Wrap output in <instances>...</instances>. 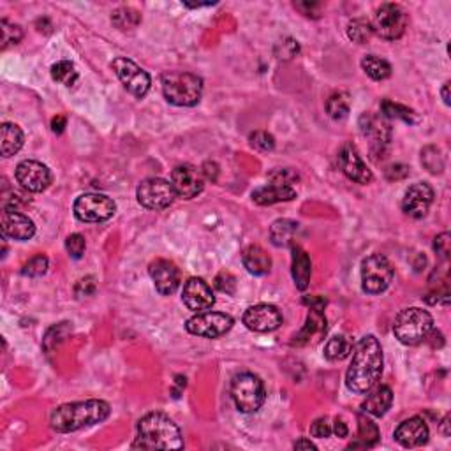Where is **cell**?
<instances>
[{"instance_id":"cell-1","label":"cell","mask_w":451,"mask_h":451,"mask_svg":"<svg viewBox=\"0 0 451 451\" xmlns=\"http://www.w3.org/2000/svg\"><path fill=\"white\" fill-rule=\"evenodd\" d=\"M383 347L374 335H367L356 344L349 368L346 372V386L353 393L364 395L379 383L383 374Z\"/></svg>"},{"instance_id":"cell-2","label":"cell","mask_w":451,"mask_h":451,"mask_svg":"<svg viewBox=\"0 0 451 451\" xmlns=\"http://www.w3.org/2000/svg\"><path fill=\"white\" fill-rule=\"evenodd\" d=\"M138 450H182V432L164 413H149L138 421L136 441Z\"/></svg>"},{"instance_id":"cell-3","label":"cell","mask_w":451,"mask_h":451,"mask_svg":"<svg viewBox=\"0 0 451 451\" xmlns=\"http://www.w3.org/2000/svg\"><path fill=\"white\" fill-rule=\"evenodd\" d=\"M112 413L108 402L105 400H85V402H73V404L58 405L50 414V427L55 432L68 434V432H76L80 428L92 427L106 418Z\"/></svg>"},{"instance_id":"cell-4","label":"cell","mask_w":451,"mask_h":451,"mask_svg":"<svg viewBox=\"0 0 451 451\" xmlns=\"http://www.w3.org/2000/svg\"><path fill=\"white\" fill-rule=\"evenodd\" d=\"M162 94L166 101L182 108L196 106L203 94V80L198 75L184 71L166 73L162 76Z\"/></svg>"},{"instance_id":"cell-5","label":"cell","mask_w":451,"mask_h":451,"mask_svg":"<svg viewBox=\"0 0 451 451\" xmlns=\"http://www.w3.org/2000/svg\"><path fill=\"white\" fill-rule=\"evenodd\" d=\"M432 330H434V319L427 310L420 307H409L395 317L393 334L404 346H416L423 342Z\"/></svg>"},{"instance_id":"cell-6","label":"cell","mask_w":451,"mask_h":451,"mask_svg":"<svg viewBox=\"0 0 451 451\" xmlns=\"http://www.w3.org/2000/svg\"><path fill=\"white\" fill-rule=\"evenodd\" d=\"M231 398L240 413H256L263 408L266 391L263 381L250 372H242L231 381Z\"/></svg>"},{"instance_id":"cell-7","label":"cell","mask_w":451,"mask_h":451,"mask_svg":"<svg viewBox=\"0 0 451 451\" xmlns=\"http://www.w3.org/2000/svg\"><path fill=\"white\" fill-rule=\"evenodd\" d=\"M393 280V268L383 254H371L361 263V290L368 295H381Z\"/></svg>"},{"instance_id":"cell-8","label":"cell","mask_w":451,"mask_h":451,"mask_svg":"<svg viewBox=\"0 0 451 451\" xmlns=\"http://www.w3.org/2000/svg\"><path fill=\"white\" fill-rule=\"evenodd\" d=\"M408 13L404 7L398 4H383L377 7L374 20H372V31L376 32L379 38L386 41H397L404 36L405 28H408Z\"/></svg>"},{"instance_id":"cell-9","label":"cell","mask_w":451,"mask_h":451,"mask_svg":"<svg viewBox=\"0 0 451 451\" xmlns=\"http://www.w3.org/2000/svg\"><path fill=\"white\" fill-rule=\"evenodd\" d=\"M117 212V205L110 196L99 192L81 194L75 201V216L81 223H106Z\"/></svg>"},{"instance_id":"cell-10","label":"cell","mask_w":451,"mask_h":451,"mask_svg":"<svg viewBox=\"0 0 451 451\" xmlns=\"http://www.w3.org/2000/svg\"><path fill=\"white\" fill-rule=\"evenodd\" d=\"M358 125H360V132L364 134V138H367L371 143L372 157L376 161H379V157L383 159L391 142V127L388 118H384L383 115L364 113Z\"/></svg>"},{"instance_id":"cell-11","label":"cell","mask_w":451,"mask_h":451,"mask_svg":"<svg viewBox=\"0 0 451 451\" xmlns=\"http://www.w3.org/2000/svg\"><path fill=\"white\" fill-rule=\"evenodd\" d=\"M138 203L147 210H164L173 205L176 198V192L173 189V184L164 179H147L143 180L136 191Z\"/></svg>"},{"instance_id":"cell-12","label":"cell","mask_w":451,"mask_h":451,"mask_svg":"<svg viewBox=\"0 0 451 451\" xmlns=\"http://www.w3.org/2000/svg\"><path fill=\"white\" fill-rule=\"evenodd\" d=\"M233 324H235V321L229 314L206 310V312H198L191 319H187L186 330L196 337L219 339L231 330Z\"/></svg>"},{"instance_id":"cell-13","label":"cell","mask_w":451,"mask_h":451,"mask_svg":"<svg viewBox=\"0 0 451 451\" xmlns=\"http://www.w3.org/2000/svg\"><path fill=\"white\" fill-rule=\"evenodd\" d=\"M112 69L115 75L118 76V80L122 81V85L127 88L129 94H132L138 99L145 97L149 94L152 83L150 76L138 64H134V62L125 57H118L112 62Z\"/></svg>"},{"instance_id":"cell-14","label":"cell","mask_w":451,"mask_h":451,"mask_svg":"<svg viewBox=\"0 0 451 451\" xmlns=\"http://www.w3.org/2000/svg\"><path fill=\"white\" fill-rule=\"evenodd\" d=\"M16 180L25 192H43L50 187L51 171L43 162L27 159L16 166Z\"/></svg>"},{"instance_id":"cell-15","label":"cell","mask_w":451,"mask_h":451,"mask_svg":"<svg viewBox=\"0 0 451 451\" xmlns=\"http://www.w3.org/2000/svg\"><path fill=\"white\" fill-rule=\"evenodd\" d=\"M243 324L249 330L260 331V334L275 331L282 324V312L270 303L253 305L243 312Z\"/></svg>"},{"instance_id":"cell-16","label":"cell","mask_w":451,"mask_h":451,"mask_svg":"<svg viewBox=\"0 0 451 451\" xmlns=\"http://www.w3.org/2000/svg\"><path fill=\"white\" fill-rule=\"evenodd\" d=\"M339 166L347 179L356 184H361V186H367L374 179V175L367 168L360 152H358L353 143H344L342 145V149L339 152Z\"/></svg>"},{"instance_id":"cell-17","label":"cell","mask_w":451,"mask_h":451,"mask_svg":"<svg viewBox=\"0 0 451 451\" xmlns=\"http://www.w3.org/2000/svg\"><path fill=\"white\" fill-rule=\"evenodd\" d=\"M171 184L179 198L192 199L203 192L205 176H203L201 169L194 168V166L180 164L173 169Z\"/></svg>"},{"instance_id":"cell-18","label":"cell","mask_w":451,"mask_h":451,"mask_svg":"<svg viewBox=\"0 0 451 451\" xmlns=\"http://www.w3.org/2000/svg\"><path fill=\"white\" fill-rule=\"evenodd\" d=\"M434 203V189L427 182H416L409 186L402 198V210L413 219H423Z\"/></svg>"},{"instance_id":"cell-19","label":"cell","mask_w":451,"mask_h":451,"mask_svg":"<svg viewBox=\"0 0 451 451\" xmlns=\"http://www.w3.org/2000/svg\"><path fill=\"white\" fill-rule=\"evenodd\" d=\"M182 300L189 310L198 314L212 309L213 303H216V297L212 293V287L205 280L199 279V277H192L184 284Z\"/></svg>"},{"instance_id":"cell-20","label":"cell","mask_w":451,"mask_h":451,"mask_svg":"<svg viewBox=\"0 0 451 451\" xmlns=\"http://www.w3.org/2000/svg\"><path fill=\"white\" fill-rule=\"evenodd\" d=\"M150 277L154 280L155 290L159 291L164 297L175 293L180 286V272L176 268L175 263L168 260H155L154 263H150Z\"/></svg>"},{"instance_id":"cell-21","label":"cell","mask_w":451,"mask_h":451,"mask_svg":"<svg viewBox=\"0 0 451 451\" xmlns=\"http://www.w3.org/2000/svg\"><path fill=\"white\" fill-rule=\"evenodd\" d=\"M2 235L4 238L25 242L36 235V224L25 213L16 210H2Z\"/></svg>"},{"instance_id":"cell-22","label":"cell","mask_w":451,"mask_h":451,"mask_svg":"<svg viewBox=\"0 0 451 451\" xmlns=\"http://www.w3.org/2000/svg\"><path fill=\"white\" fill-rule=\"evenodd\" d=\"M395 441L404 448H418L428 441V427L423 418L413 416L395 428Z\"/></svg>"},{"instance_id":"cell-23","label":"cell","mask_w":451,"mask_h":451,"mask_svg":"<svg viewBox=\"0 0 451 451\" xmlns=\"http://www.w3.org/2000/svg\"><path fill=\"white\" fill-rule=\"evenodd\" d=\"M391 402H393V391L390 390V386L376 384L374 388L367 391V398L361 404V411L368 416L381 418L391 408Z\"/></svg>"},{"instance_id":"cell-24","label":"cell","mask_w":451,"mask_h":451,"mask_svg":"<svg viewBox=\"0 0 451 451\" xmlns=\"http://www.w3.org/2000/svg\"><path fill=\"white\" fill-rule=\"evenodd\" d=\"M295 198H297L295 187L279 186V184H268L253 192V201L258 205H275V203L291 201Z\"/></svg>"},{"instance_id":"cell-25","label":"cell","mask_w":451,"mask_h":451,"mask_svg":"<svg viewBox=\"0 0 451 451\" xmlns=\"http://www.w3.org/2000/svg\"><path fill=\"white\" fill-rule=\"evenodd\" d=\"M243 266L253 275H266L272 270V258L260 245H249L242 254Z\"/></svg>"},{"instance_id":"cell-26","label":"cell","mask_w":451,"mask_h":451,"mask_svg":"<svg viewBox=\"0 0 451 451\" xmlns=\"http://www.w3.org/2000/svg\"><path fill=\"white\" fill-rule=\"evenodd\" d=\"M324 334H327V317H324L323 310L310 309L305 324H303L300 334L295 339H297V344H309L317 340Z\"/></svg>"},{"instance_id":"cell-27","label":"cell","mask_w":451,"mask_h":451,"mask_svg":"<svg viewBox=\"0 0 451 451\" xmlns=\"http://www.w3.org/2000/svg\"><path fill=\"white\" fill-rule=\"evenodd\" d=\"M0 139H2L0 150H2L4 157H13L14 154L21 150L25 143L23 131L16 124H9V122L2 124V127H0Z\"/></svg>"},{"instance_id":"cell-28","label":"cell","mask_w":451,"mask_h":451,"mask_svg":"<svg viewBox=\"0 0 451 451\" xmlns=\"http://www.w3.org/2000/svg\"><path fill=\"white\" fill-rule=\"evenodd\" d=\"M291 272H293L295 286L300 291L307 290L310 282V275H312V263H310L309 254L298 245H293V270Z\"/></svg>"},{"instance_id":"cell-29","label":"cell","mask_w":451,"mask_h":451,"mask_svg":"<svg viewBox=\"0 0 451 451\" xmlns=\"http://www.w3.org/2000/svg\"><path fill=\"white\" fill-rule=\"evenodd\" d=\"M379 441V428L367 414H358V441L349 448H372Z\"/></svg>"},{"instance_id":"cell-30","label":"cell","mask_w":451,"mask_h":451,"mask_svg":"<svg viewBox=\"0 0 451 451\" xmlns=\"http://www.w3.org/2000/svg\"><path fill=\"white\" fill-rule=\"evenodd\" d=\"M300 229V224L290 219H279L270 228V238L275 247H287L293 242L295 235Z\"/></svg>"},{"instance_id":"cell-31","label":"cell","mask_w":451,"mask_h":451,"mask_svg":"<svg viewBox=\"0 0 451 451\" xmlns=\"http://www.w3.org/2000/svg\"><path fill=\"white\" fill-rule=\"evenodd\" d=\"M381 115H383L384 118H395V120H402L405 122V124H418L420 122V117H418L416 112L411 108H408V106L404 105H398V102H393V101H383L381 102Z\"/></svg>"},{"instance_id":"cell-32","label":"cell","mask_w":451,"mask_h":451,"mask_svg":"<svg viewBox=\"0 0 451 451\" xmlns=\"http://www.w3.org/2000/svg\"><path fill=\"white\" fill-rule=\"evenodd\" d=\"M353 351V342L346 335H335L324 346V358L330 361H342Z\"/></svg>"},{"instance_id":"cell-33","label":"cell","mask_w":451,"mask_h":451,"mask_svg":"<svg viewBox=\"0 0 451 451\" xmlns=\"http://www.w3.org/2000/svg\"><path fill=\"white\" fill-rule=\"evenodd\" d=\"M112 23L118 31L131 32L142 23V14L136 9H132V7H118L112 14Z\"/></svg>"},{"instance_id":"cell-34","label":"cell","mask_w":451,"mask_h":451,"mask_svg":"<svg viewBox=\"0 0 451 451\" xmlns=\"http://www.w3.org/2000/svg\"><path fill=\"white\" fill-rule=\"evenodd\" d=\"M361 69L376 81L388 80V78L391 76L390 62L377 57V55H367V57H364V60H361Z\"/></svg>"},{"instance_id":"cell-35","label":"cell","mask_w":451,"mask_h":451,"mask_svg":"<svg viewBox=\"0 0 451 451\" xmlns=\"http://www.w3.org/2000/svg\"><path fill=\"white\" fill-rule=\"evenodd\" d=\"M51 78L64 87H73L78 81V71L73 62L60 60L51 65Z\"/></svg>"},{"instance_id":"cell-36","label":"cell","mask_w":451,"mask_h":451,"mask_svg":"<svg viewBox=\"0 0 451 451\" xmlns=\"http://www.w3.org/2000/svg\"><path fill=\"white\" fill-rule=\"evenodd\" d=\"M349 110H351L349 95L344 94V92L334 94L327 101V112L331 118H334V120H344V118H347Z\"/></svg>"},{"instance_id":"cell-37","label":"cell","mask_w":451,"mask_h":451,"mask_svg":"<svg viewBox=\"0 0 451 451\" xmlns=\"http://www.w3.org/2000/svg\"><path fill=\"white\" fill-rule=\"evenodd\" d=\"M421 164L425 166L428 173L437 175V173H442V169H445V157H442L441 150L437 147H425L421 150Z\"/></svg>"},{"instance_id":"cell-38","label":"cell","mask_w":451,"mask_h":451,"mask_svg":"<svg viewBox=\"0 0 451 451\" xmlns=\"http://www.w3.org/2000/svg\"><path fill=\"white\" fill-rule=\"evenodd\" d=\"M372 34H374L372 25L365 20H353L349 23V27H347V36H349V39L358 44H365L367 41H371Z\"/></svg>"},{"instance_id":"cell-39","label":"cell","mask_w":451,"mask_h":451,"mask_svg":"<svg viewBox=\"0 0 451 451\" xmlns=\"http://www.w3.org/2000/svg\"><path fill=\"white\" fill-rule=\"evenodd\" d=\"M48 266H50V261L44 254H38V256L31 258L23 266H21V273L25 277H41L46 273Z\"/></svg>"},{"instance_id":"cell-40","label":"cell","mask_w":451,"mask_h":451,"mask_svg":"<svg viewBox=\"0 0 451 451\" xmlns=\"http://www.w3.org/2000/svg\"><path fill=\"white\" fill-rule=\"evenodd\" d=\"M0 31H2V50H6L9 44H18L23 38V31L20 25L9 23L7 20L0 21Z\"/></svg>"},{"instance_id":"cell-41","label":"cell","mask_w":451,"mask_h":451,"mask_svg":"<svg viewBox=\"0 0 451 451\" xmlns=\"http://www.w3.org/2000/svg\"><path fill=\"white\" fill-rule=\"evenodd\" d=\"M250 147L260 152H272L275 149V138L266 131H254L249 136Z\"/></svg>"},{"instance_id":"cell-42","label":"cell","mask_w":451,"mask_h":451,"mask_svg":"<svg viewBox=\"0 0 451 451\" xmlns=\"http://www.w3.org/2000/svg\"><path fill=\"white\" fill-rule=\"evenodd\" d=\"M298 180H300V176H298V173L293 171L291 168L275 169V171L270 173V184H279V186L293 187Z\"/></svg>"},{"instance_id":"cell-43","label":"cell","mask_w":451,"mask_h":451,"mask_svg":"<svg viewBox=\"0 0 451 451\" xmlns=\"http://www.w3.org/2000/svg\"><path fill=\"white\" fill-rule=\"evenodd\" d=\"M65 249H68L69 256L75 258V260H80V258L85 254V249H87L85 236L80 235V233H75V235L68 236V240H65Z\"/></svg>"},{"instance_id":"cell-44","label":"cell","mask_w":451,"mask_h":451,"mask_svg":"<svg viewBox=\"0 0 451 451\" xmlns=\"http://www.w3.org/2000/svg\"><path fill=\"white\" fill-rule=\"evenodd\" d=\"M27 203H31V199L27 198V194H23V192L20 191H11L9 194H4L2 210H16L18 212V208L27 205Z\"/></svg>"},{"instance_id":"cell-45","label":"cell","mask_w":451,"mask_h":451,"mask_svg":"<svg viewBox=\"0 0 451 451\" xmlns=\"http://www.w3.org/2000/svg\"><path fill=\"white\" fill-rule=\"evenodd\" d=\"M216 287L221 293L226 295H235L236 291V279L229 272H221L216 277Z\"/></svg>"},{"instance_id":"cell-46","label":"cell","mask_w":451,"mask_h":451,"mask_svg":"<svg viewBox=\"0 0 451 451\" xmlns=\"http://www.w3.org/2000/svg\"><path fill=\"white\" fill-rule=\"evenodd\" d=\"M334 434L331 425L328 423V418H317L312 425H310V435L317 439H327Z\"/></svg>"},{"instance_id":"cell-47","label":"cell","mask_w":451,"mask_h":451,"mask_svg":"<svg viewBox=\"0 0 451 451\" xmlns=\"http://www.w3.org/2000/svg\"><path fill=\"white\" fill-rule=\"evenodd\" d=\"M451 249V236L450 233H441L439 236H435L434 240V250L442 258V260H448Z\"/></svg>"},{"instance_id":"cell-48","label":"cell","mask_w":451,"mask_h":451,"mask_svg":"<svg viewBox=\"0 0 451 451\" xmlns=\"http://www.w3.org/2000/svg\"><path fill=\"white\" fill-rule=\"evenodd\" d=\"M298 50H300V48H298V43L297 41H293V39H287V41H284V43H279L277 44V57L279 58H293L295 55L298 53Z\"/></svg>"},{"instance_id":"cell-49","label":"cell","mask_w":451,"mask_h":451,"mask_svg":"<svg viewBox=\"0 0 451 451\" xmlns=\"http://www.w3.org/2000/svg\"><path fill=\"white\" fill-rule=\"evenodd\" d=\"M95 293V282L92 277H85L80 282L76 284V297L83 298V297H92Z\"/></svg>"},{"instance_id":"cell-50","label":"cell","mask_w":451,"mask_h":451,"mask_svg":"<svg viewBox=\"0 0 451 451\" xmlns=\"http://www.w3.org/2000/svg\"><path fill=\"white\" fill-rule=\"evenodd\" d=\"M409 175V168L404 164H395L390 166L386 169V179L388 180H402Z\"/></svg>"},{"instance_id":"cell-51","label":"cell","mask_w":451,"mask_h":451,"mask_svg":"<svg viewBox=\"0 0 451 451\" xmlns=\"http://www.w3.org/2000/svg\"><path fill=\"white\" fill-rule=\"evenodd\" d=\"M297 9H300L305 16H319L321 4L317 2H297L295 4Z\"/></svg>"},{"instance_id":"cell-52","label":"cell","mask_w":451,"mask_h":451,"mask_svg":"<svg viewBox=\"0 0 451 451\" xmlns=\"http://www.w3.org/2000/svg\"><path fill=\"white\" fill-rule=\"evenodd\" d=\"M201 173L206 180H212V182H216L217 173H219V166H217L216 162H205Z\"/></svg>"},{"instance_id":"cell-53","label":"cell","mask_w":451,"mask_h":451,"mask_svg":"<svg viewBox=\"0 0 451 451\" xmlns=\"http://www.w3.org/2000/svg\"><path fill=\"white\" fill-rule=\"evenodd\" d=\"M303 303H305V305H309L310 309H314V310H323L324 307H327V300H324V298H319V297L303 298Z\"/></svg>"},{"instance_id":"cell-54","label":"cell","mask_w":451,"mask_h":451,"mask_svg":"<svg viewBox=\"0 0 451 451\" xmlns=\"http://www.w3.org/2000/svg\"><path fill=\"white\" fill-rule=\"evenodd\" d=\"M65 124H68L65 117L58 115V117H55L53 120H51V131H53L55 134H62V132H64V129H65Z\"/></svg>"},{"instance_id":"cell-55","label":"cell","mask_w":451,"mask_h":451,"mask_svg":"<svg viewBox=\"0 0 451 451\" xmlns=\"http://www.w3.org/2000/svg\"><path fill=\"white\" fill-rule=\"evenodd\" d=\"M331 430H334V434L337 435V437H347V434H349V428H347V425L344 423L342 420H335L334 421V427H331Z\"/></svg>"},{"instance_id":"cell-56","label":"cell","mask_w":451,"mask_h":451,"mask_svg":"<svg viewBox=\"0 0 451 451\" xmlns=\"http://www.w3.org/2000/svg\"><path fill=\"white\" fill-rule=\"evenodd\" d=\"M295 450H317V446L310 442V439H300L295 442Z\"/></svg>"},{"instance_id":"cell-57","label":"cell","mask_w":451,"mask_h":451,"mask_svg":"<svg viewBox=\"0 0 451 451\" xmlns=\"http://www.w3.org/2000/svg\"><path fill=\"white\" fill-rule=\"evenodd\" d=\"M441 95H442V101H445V105L450 106L451 105V102H450V81H446V83L442 85Z\"/></svg>"}]
</instances>
